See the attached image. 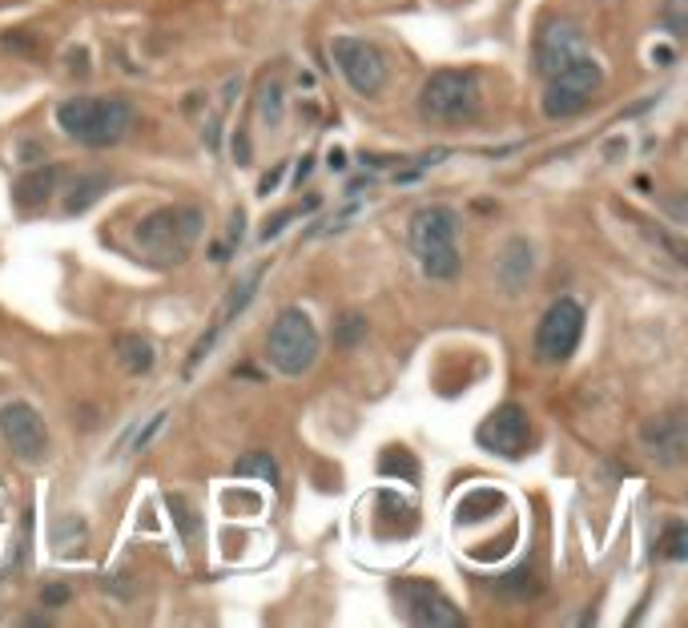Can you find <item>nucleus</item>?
I'll list each match as a JSON object with an SVG mask.
<instances>
[{"label":"nucleus","mask_w":688,"mask_h":628,"mask_svg":"<svg viewBox=\"0 0 688 628\" xmlns=\"http://www.w3.org/2000/svg\"><path fill=\"white\" fill-rule=\"evenodd\" d=\"M4 49H13V53H37V45H33V37H25V33H4V40H0Z\"/></svg>","instance_id":"28"},{"label":"nucleus","mask_w":688,"mask_h":628,"mask_svg":"<svg viewBox=\"0 0 688 628\" xmlns=\"http://www.w3.org/2000/svg\"><path fill=\"white\" fill-rule=\"evenodd\" d=\"M652 61H656V65L668 69V65H673V61H676V53H673V49H668V45H661V49H652Z\"/></svg>","instance_id":"33"},{"label":"nucleus","mask_w":688,"mask_h":628,"mask_svg":"<svg viewBox=\"0 0 688 628\" xmlns=\"http://www.w3.org/2000/svg\"><path fill=\"white\" fill-rule=\"evenodd\" d=\"M118 359L130 374H146L153 367V343L142 334H121L118 338Z\"/></svg>","instance_id":"17"},{"label":"nucleus","mask_w":688,"mask_h":628,"mask_svg":"<svg viewBox=\"0 0 688 628\" xmlns=\"http://www.w3.org/2000/svg\"><path fill=\"white\" fill-rule=\"evenodd\" d=\"M57 177H61V170H57V165H45V170H33V174H25L21 182H16V189H13L16 206H37V201H45L49 194H53Z\"/></svg>","instance_id":"15"},{"label":"nucleus","mask_w":688,"mask_h":628,"mask_svg":"<svg viewBox=\"0 0 688 628\" xmlns=\"http://www.w3.org/2000/svg\"><path fill=\"white\" fill-rule=\"evenodd\" d=\"M40 601H45V608H57V604L69 601V589L65 584H45V592H40Z\"/></svg>","instance_id":"30"},{"label":"nucleus","mask_w":688,"mask_h":628,"mask_svg":"<svg viewBox=\"0 0 688 628\" xmlns=\"http://www.w3.org/2000/svg\"><path fill=\"white\" fill-rule=\"evenodd\" d=\"M395 601L403 620L419 628H459L464 625V613L427 580H398L395 584Z\"/></svg>","instance_id":"8"},{"label":"nucleus","mask_w":688,"mask_h":628,"mask_svg":"<svg viewBox=\"0 0 688 628\" xmlns=\"http://www.w3.org/2000/svg\"><path fill=\"white\" fill-rule=\"evenodd\" d=\"M262 274H266V267H254L250 274H246V279H242L238 286H234V291H230V298H225L222 315H218V322H213L218 331H222L225 322H230V319H238L242 310L250 307V298L258 295V282H262Z\"/></svg>","instance_id":"18"},{"label":"nucleus","mask_w":688,"mask_h":628,"mask_svg":"<svg viewBox=\"0 0 688 628\" xmlns=\"http://www.w3.org/2000/svg\"><path fill=\"white\" fill-rule=\"evenodd\" d=\"M600 81H604L600 65H595L592 57L580 53L576 61H568V65L560 69V73H552V77H548V94H543V113H548L552 121L576 118V113H580V109L595 97Z\"/></svg>","instance_id":"6"},{"label":"nucleus","mask_w":688,"mask_h":628,"mask_svg":"<svg viewBox=\"0 0 688 628\" xmlns=\"http://www.w3.org/2000/svg\"><path fill=\"white\" fill-rule=\"evenodd\" d=\"M0 435L13 447L16 459L25 464H40L49 455V431H45V419L37 415V407L25 399H13L0 407Z\"/></svg>","instance_id":"10"},{"label":"nucleus","mask_w":688,"mask_h":628,"mask_svg":"<svg viewBox=\"0 0 688 628\" xmlns=\"http://www.w3.org/2000/svg\"><path fill=\"white\" fill-rule=\"evenodd\" d=\"M531 270H536V250H531V242L524 238H512L503 246L500 262H495V279L507 295H519L524 286L531 282Z\"/></svg>","instance_id":"14"},{"label":"nucleus","mask_w":688,"mask_h":628,"mask_svg":"<svg viewBox=\"0 0 688 628\" xmlns=\"http://www.w3.org/2000/svg\"><path fill=\"white\" fill-rule=\"evenodd\" d=\"M310 170H315V161H310V158H303V165H298V174H294V177H298V186H303L306 177H310Z\"/></svg>","instance_id":"36"},{"label":"nucleus","mask_w":688,"mask_h":628,"mask_svg":"<svg viewBox=\"0 0 688 628\" xmlns=\"http://www.w3.org/2000/svg\"><path fill=\"white\" fill-rule=\"evenodd\" d=\"M85 535H89L85 520H77V516H61V520L53 524V549L61 552V556H73V552H81Z\"/></svg>","instance_id":"19"},{"label":"nucleus","mask_w":688,"mask_h":628,"mask_svg":"<svg viewBox=\"0 0 688 628\" xmlns=\"http://www.w3.org/2000/svg\"><path fill=\"white\" fill-rule=\"evenodd\" d=\"M455 234H459V214L451 206H423L419 214L410 218V246H415L427 279L451 282L459 274Z\"/></svg>","instance_id":"3"},{"label":"nucleus","mask_w":688,"mask_h":628,"mask_svg":"<svg viewBox=\"0 0 688 628\" xmlns=\"http://www.w3.org/2000/svg\"><path fill=\"white\" fill-rule=\"evenodd\" d=\"M379 471H383V476H395V480H407V483L419 480V464H415V455L403 452V447H386V452L379 455Z\"/></svg>","instance_id":"21"},{"label":"nucleus","mask_w":688,"mask_h":628,"mask_svg":"<svg viewBox=\"0 0 688 628\" xmlns=\"http://www.w3.org/2000/svg\"><path fill=\"white\" fill-rule=\"evenodd\" d=\"M266 350H270V362L279 367L282 374H306L318 359V331L310 315L298 307L282 310L274 327H270V338H266Z\"/></svg>","instance_id":"5"},{"label":"nucleus","mask_w":688,"mask_h":628,"mask_svg":"<svg viewBox=\"0 0 688 628\" xmlns=\"http://www.w3.org/2000/svg\"><path fill=\"white\" fill-rule=\"evenodd\" d=\"M133 121H137V113L125 97H69L57 106L61 134L89 149L118 146L121 137L133 130Z\"/></svg>","instance_id":"1"},{"label":"nucleus","mask_w":688,"mask_h":628,"mask_svg":"<svg viewBox=\"0 0 688 628\" xmlns=\"http://www.w3.org/2000/svg\"><path fill=\"white\" fill-rule=\"evenodd\" d=\"M282 174H286V165H274V170L262 177V189H258V194H274V189L282 186Z\"/></svg>","instance_id":"31"},{"label":"nucleus","mask_w":688,"mask_h":628,"mask_svg":"<svg viewBox=\"0 0 688 628\" xmlns=\"http://www.w3.org/2000/svg\"><path fill=\"white\" fill-rule=\"evenodd\" d=\"M528 411L524 407H516V403H503L500 411L488 415L483 423H479L476 440L479 447H488V452L495 455H507V459H516V455H524V447H528Z\"/></svg>","instance_id":"11"},{"label":"nucleus","mask_w":688,"mask_h":628,"mask_svg":"<svg viewBox=\"0 0 688 628\" xmlns=\"http://www.w3.org/2000/svg\"><path fill=\"white\" fill-rule=\"evenodd\" d=\"M331 57H334V65H339V73H343L346 85H351L355 94L371 97V94H379V89L386 85L383 53H379L374 45H367V40L334 37L331 40Z\"/></svg>","instance_id":"9"},{"label":"nucleus","mask_w":688,"mask_h":628,"mask_svg":"<svg viewBox=\"0 0 688 628\" xmlns=\"http://www.w3.org/2000/svg\"><path fill=\"white\" fill-rule=\"evenodd\" d=\"M201 234V210L198 206H161L149 218L137 222L133 238L137 250L153 262V267H173L189 255V246Z\"/></svg>","instance_id":"2"},{"label":"nucleus","mask_w":688,"mask_h":628,"mask_svg":"<svg viewBox=\"0 0 688 628\" xmlns=\"http://www.w3.org/2000/svg\"><path fill=\"white\" fill-rule=\"evenodd\" d=\"M664 556H668V561H685L688 556V528L685 524H668V528H664Z\"/></svg>","instance_id":"26"},{"label":"nucleus","mask_w":688,"mask_h":628,"mask_svg":"<svg viewBox=\"0 0 688 628\" xmlns=\"http://www.w3.org/2000/svg\"><path fill=\"white\" fill-rule=\"evenodd\" d=\"M661 21L673 37H685L688 33V0H664L661 4Z\"/></svg>","instance_id":"25"},{"label":"nucleus","mask_w":688,"mask_h":628,"mask_svg":"<svg viewBox=\"0 0 688 628\" xmlns=\"http://www.w3.org/2000/svg\"><path fill=\"white\" fill-rule=\"evenodd\" d=\"M69 61H73L69 69H77V73H85V69H89V65H85V49H73V53H69Z\"/></svg>","instance_id":"35"},{"label":"nucleus","mask_w":688,"mask_h":628,"mask_svg":"<svg viewBox=\"0 0 688 628\" xmlns=\"http://www.w3.org/2000/svg\"><path fill=\"white\" fill-rule=\"evenodd\" d=\"M294 214H298V210H286V214H279V218H274V222H266V230H262V242L279 238L282 230H286V226H291V222H294Z\"/></svg>","instance_id":"29"},{"label":"nucleus","mask_w":688,"mask_h":628,"mask_svg":"<svg viewBox=\"0 0 688 628\" xmlns=\"http://www.w3.org/2000/svg\"><path fill=\"white\" fill-rule=\"evenodd\" d=\"M234 161H238V165H246V161H250V141H246V134L234 137Z\"/></svg>","instance_id":"32"},{"label":"nucleus","mask_w":688,"mask_h":628,"mask_svg":"<svg viewBox=\"0 0 688 628\" xmlns=\"http://www.w3.org/2000/svg\"><path fill=\"white\" fill-rule=\"evenodd\" d=\"M258 113L266 125H282V85L279 81H266L262 94H258Z\"/></svg>","instance_id":"24"},{"label":"nucleus","mask_w":688,"mask_h":628,"mask_svg":"<svg viewBox=\"0 0 688 628\" xmlns=\"http://www.w3.org/2000/svg\"><path fill=\"white\" fill-rule=\"evenodd\" d=\"M106 189H109L106 174H81L65 194V214H85V210H89V206H94Z\"/></svg>","instance_id":"16"},{"label":"nucleus","mask_w":688,"mask_h":628,"mask_svg":"<svg viewBox=\"0 0 688 628\" xmlns=\"http://www.w3.org/2000/svg\"><path fill=\"white\" fill-rule=\"evenodd\" d=\"M327 165H331V170H346V153H343V149H331V153H327Z\"/></svg>","instance_id":"34"},{"label":"nucleus","mask_w":688,"mask_h":628,"mask_svg":"<svg viewBox=\"0 0 688 628\" xmlns=\"http://www.w3.org/2000/svg\"><path fill=\"white\" fill-rule=\"evenodd\" d=\"M640 443H644V452H649L661 468H676V464H685V455H688L685 415L668 411V415L649 419V423L640 428Z\"/></svg>","instance_id":"12"},{"label":"nucleus","mask_w":688,"mask_h":628,"mask_svg":"<svg viewBox=\"0 0 688 628\" xmlns=\"http://www.w3.org/2000/svg\"><path fill=\"white\" fill-rule=\"evenodd\" d=\"M165 415H170V411H153V415H149L146 428L137 431V435H133V452H146L149 443H153V435H158V431L165 428Z\"/></svg>","instance_id":"27"},{"label":"nucleus","mask_w":688,"mask_h":628,"mask_svg":"<svg viewBox=\"0 0 688 628\" xmlns=\"http://www.w3.org/2000/svg\"><path fill=\"white\" fill-rule=\"evenodd\" d=\"M583 49H580V33L572 25H543L540 37H536V69H540L543 77H552V73H560V69L568 65V61H576Z\"/></svg>","instance_id":"13"},{"label":"nucleus","mask_w":688,"mask_h":628,"mask_svg":"<svg viewBox=\"0 0 688 628\" xmlns=\"http://www.w3.org/2000/svg\"><path fill=\"white\" fill-rule=\"evenodd\" d=\"M583 334V307L576 298H556L543 310L540 327H536V359L540 362H564L576 350Z\"/></svg>","instance_id":"7"},{"label":"nucleus","mask_w":688,"mask_h":628,"mask_svg":"<svg viewBox=\"0 0 688 628\" xmlns=\"http://www.w3.org/2000/svg\"><path fill=\"white\" fill-rule=\"evenodd\" d=\"M165 508H170V516H173V524L182 528V535H186V544H198L201 540V516L194 508H189L186 500L182 495H165Z\"/></svg>","instance_id":"22"},{"label":"nucleus","mask_w":688,"mask_h":628,"mask_svg":"<svg viewBox=\"0 0 688 628\" xmlns=\"http://www.w3.org/2000/svg\"><path fill=\"white\" fill-rule=\"evenodd\" d=\"M419 113L435 125L471 121L479 113V81L471 69H439L419 89Z\"/></svg>","instance_id":"4"},{"label":"nucleus","mask_w":688,"mask_h":628,"mask_svg":"<svg viewBox=\"0 0 688 628\" xmlns=\"http://www.w3.org/2000/svg\"><path fill=\"white\" fill-rule=\"evenodd\" d=\"M367 315H358V310H351V315H343V319L334 322V347L339 350H355L363 338H367Z\"/></svg>","instance_id":"23"},{"label":"nucleus","mask_w":688,"mask_h":628,"mask_svg":"<svg viewBox=\"0 0 688 628\" xmlns=\"http://www.w3.org/2000/svg\"><path fill=\"white\" fill-rule=\"evenodd\" d=\"M238 476H250V480H266L270 488H279V464H274V455L270 452H246L234 464Z\"/></svg>","instance_id":"20"},{"label":"nucleus","mask_w":688,"mask_h":628,"mask_svg":"<svg viewBox=\"0 0 688 628\" xmlns=\"http://www.w3.org/2000/svg\"><path fill=\"white\" fill-rule=\"evenodd\" d=\"M225 258H230V246L218 242V246H213V262H225Z\"/></svg>","instance_id":"37"}]
</instances>
